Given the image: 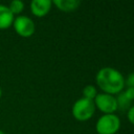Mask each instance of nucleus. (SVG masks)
I'll use <instances>...</instances> for the list:
<instances>
[{
    "label": "nucleus",
    "instance_id": "obj_1",
    "mask_svg": "<svg viewBox=\"0 0 134 134\" xmlns=\"http://www.w3.org/2000/svg\"><path fill=\"white\" fill-rule=\"evenodd\" d=\"M95 81L100 90L107 94H118L125 88L124 75L112 67H104L99 69L96 73Z\"/></svg>",
    "mask_w": 134,
    "mask_h": 134
},
{
    "label": "nucleus",
    "instance_id": "obj_2",
    "mask_svg": "<svg viewBox=\"0 0 134 134\" xmlns=\"http://www.w3.org/2000/svg\"><path fill=\"white\" fill-rule=\"evenodd\" d=\"M95 105L94 102L85 97L79 98L72 106V115L76 120L86 121L92 117L95 112Z\"/></svg>",
    "mask_w": 134,
    "mask_h": 134
},
{
    "label": "nucleus",
    "instance_id": "obj_3",
    "mask_svg": "<svg viewBox=\"0 0 134 134\" xmlns=\"http://www.w3.org/2000/svg\"><path fill=\"white\" fill-rule=\"evenodd\" d=\"M120 128V119L117 115L104 114L100 116L95 125L97 134H115Z\"/></svg>",
    "mask_w": 134,
    "mask_h": 134
},
{
    "label": "nucleus",
    "instance_id": "obj_4",
    "mask_svg": "<svg viewBox=\"0 0 134 134\" xmlns=\"http://www.w3.org/2000/svg\"><path fill=\"white\" fill-rule=\"evenodd\" d=\"M95 108L102 111L104 114H113L117 110L116 97L107 93H97L93 99Z\"/></svg>",
    "mask_w": 134,
    "mask_h": 134
},
{
    "label": "nucleus",
    "instance_id": "obj_5",
    "mask_svg": "<svg viewBox=\"0 0 134 134\" xmlns=\"http://www.w3.org/2000/svg\"><path fill=\"white\" fill-rule=\"evenodd\" d=\"M13 26L15 28V31L20 37H23V38L31 37L36 30L34 21L30 18H28L27 16L17 17L13 22Z\"/></svg>",
    "mask_w": 134,
    "mask_h": 134
},
{
    "label": "nucleus",
    "instance_id": "obj_6",
    "mask_svg": "<svg viewBox=\"0 0 134 134\" xmlns=\"http://www.w3.org/2000/svg\"><path fill=\"white\" fill-rule=\"evenodd\" d=\"M51 5L50 0H34L30 3V10L36 17H44L49 13Z\"/></svg>",
    "mask_w": 134,
    "mask_h": 134
},
{
    "label": "nucleus",
    "instance_id": "obj_7",
    "mask_svg": "<svg viewBox=\"0 0 134 134\" xmlns=\"http://www.w3.org/2000/svg\"><path fill=\"white\" fill-rule=\"evenodd\" d=\"M15 18L8 6L0 4V29H6L13 25Z\"/></svg>",
    "mask_w": 134,
    "mask_h": 134
},
{
    "label": "nucleus",
    "instance_id": "obj_8",
    "mask_svg": "<svg viewBox=\"0 0 134 134\" xmlns=\"http://www.w3.org/2000/svg\"><path fill=\"white\" fill-rule=\"evenodd\" d=\"M52 3L63 12H73L77 9L81 4L79 0H54Z\"/></svg>",
    "mask_w": 134,
    "mask_h": 134
},
{
    "label": "nucleus",
    "instance_id": "obj_9",
    "mask_svg": "<svg viewBox=\"0 0 134 134\" xmlns=\"http://www.w3.org/2000/svg\"><path fill=\"white\" fill-rule=\"evenodd\" d=\"M116 102H117V109H119L120 111L129 110L131 107V100L126 97V95L124 94L122 91L120 93H118V95L116 97Z\"/></svg>",
    "mask_w": 134,
    "mask_h": 134
},
{
    "label": "nucleus",
    "instance_id": "obj_10",
    "mask_svg": "<svg viewBox=\"0 0 134 134\" xmlns=\"http://www.w3.org/2000/svg\"><path fill=\"white\" fill-rule=\"evenodd\" d=\"M8 8L13 15H19L24 9V3L20 0H14L9 3Z\"/></svg>",
    "mask_w": 134,
    "mask_h": 134
},
{
    "label": "nucleus",
    "instance_id": "obj_11",
    "mask_svg": "<svg viewBox=\"0 0 134 134\" xmlns=\"http://www.w3.org/2000/svg\"><path fill=\"white\" fill-rule=\"evenodd\" d=\"M96 95H97L96 88L94 86H92V85H87L83 89V97H85V98H88V99L93 100Z\"/></svg>",
    "mask_w": 134,
    "mask_h": 134
},
{
    "label": "nucleus",
    "instance_id": "obj_12",
    "mask_svg": "<svg viewBox=\"0 0 134 134\" xmlns=\"http://www.w3.org/2000/svg\"><path fill=\"white\" fill-rule=\"evenodd\" d=\"M125 86L130 87V88H134V72H131L127 79L125 80Z\"/></svg>",
    "mask_w": 134,
    "mask_h": 134
},
{
    "label": "nucleus",
    "instance_id": "obj_13",
    "mask_svg": "<svg viewBox=\"0 0 134 134\" xmlns=\"http://www.w3.org/2000/svg\"><path fill=\"white\" fill-rule=\"evenodd\" d=\"M124 94L126 95V97L128 99H130L131 102L134 99V88H130V87H127V89L125 91H122Z\"/></svg>",
    "mask_w": 134,
    "mask_h": 134
},
{
    "label": "nucleus",
    "instance_id": "obj_14",
    "mask_svg": "<svg viewBox=\"0 0 134 134\" xmlns=\"http://www.w3.org/2000/svg\"><path fill=\"white\" fill-rule=\"evenodd\" d=\"M127 116H128L129 121H130L132 125H134V106H131V107H130V109H129L128 112H127Z\"/></svg>",
    "mask_w": 134,
    "mask_h": 134
},
{
    "label": "nucleus",
    "instance_id": "obj_15",
    "mask_svg": "<svg viewBox=\"0 0 134 134\" xmlns=\"http://www.w3.org/2000/svg\"><path fill=\"white\" fill-rule=\"evenodd\" d=\"M1 95H2V90H1V88H0V97H1Z\"/></svg>",
    "mask_w": 134,
    "mask_h": 134
},
{
    "label": "nucleus",
    "instance_id": "obj_16",
    "mask_svg": "<svg viewBox=\"0 0 134 134\" xmlns=\"http://www.w3.org/2000/svg\"><path fill=\"white\" fill-rule=\"evenodd\" d=\"M0 134H5V133H4V132H3L2 130H0Z\"/></svg>",
    "mask_w": 134,
    "mask_h": 134
}]
</instances>
